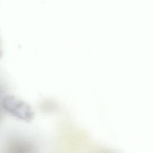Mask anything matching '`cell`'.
<instances>
[{
    "label": "cell",
    "instance_id": "cell-1",
    "mask_svg": "<svg viewBox=\"0 0 153 153\" xmlns=\"http://www.w3.org/2000/svg\"><path fill=\"white\" fill-rule=\"evenodd\" d=\"M2 106L11 116L26 123H30L35 116L29 105L13 95H7L3 98Z\"/></svg>",
    "mask_w": 153,
    "mask_h": 153
}]
</instances>
